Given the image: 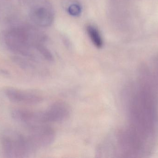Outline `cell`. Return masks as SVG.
Returning <instances> with one entry per match:
<instances>
[{
	"mask_svg": "<svg viewBox=\"0 0 158 158\" xmlns=\"http://www.w3.org/2000/svg\"><path fill=\"white\" fill-rule=\"evenodd\" d=\"M82 11L81 6L79 3L74 2L70 4L67 8V12L71 16L78 17Z\"/></svg>",
	"mask_w": 158,
	"mask_h": 158,
	"instance_id": "8",
	"label": "cell"
},
{
	"mask_svg": "<svg viewBox=\"0 0 158 158\" xmlns=\"http://www.w3.org/2000/svg\"><path fill=\"white\" fill-rule=\"evenodd\" d=\"M30 17L31 21L37 26L45 28L52 24L54 14L49 3H43L38 4L31 8Z\"/></svg>",
	"mask_w": 158,
	"mask_h": 158,
	"instance_id": "5",
	"label": "cell"
},
{
	"mask_svg": "<svg viewBox=\"0 0 158 158\" xmlns=\"http://www.w3.org/2000/svg\"><path fill=\"white\" fill-rule=\"evenodd\" d=\"M69 114V107L62 102L54 103L44 111L33 112L18 109L12 112V117L15 120L32 129L48 123L63 121L68 117Z\"/></svg>",
	"mask_w": 158,
	"mask_h": 158,
	"instance_id": "2",
	"label": "cell"
},
{
	"mask_svg": "<svg viewBox=\"0 0 158 158\" xmlns=\"http://www.w3.org/2000/svg\"><path fill=\"white\" fill-rule=\"evenodd\" d=\"M86 32L91 42L96 48H102L104 45L103 38L97 28L92 25H88L86 28Z\"/></svg>",
	"mask_w": 158,
	"mask_h": 158,
	"instance_id": "7",
	"label": "cell"
},
{
	"mask_svg": "<svg viewBox=\"0 0 158 158\" xmlns=\"http://www.w3.org/2000/svg\"><path fill=\"white\" fill-rule=\"evenodd\" d=\"M1 143L6 157H24L31 150L37 147L32 137L28 139L19 133L6 131L1 138Z\"/></svg>",
	"mask_w": 158,
	"mask_h": 158,
	"instance_id": "4",
	"label": "cell"
},
{
	"mask_svg": "<svg viewBox=\"0 0 158 158\" xmlns=\"http://www.w3.org/2000/svg\"><path fill=\"white\" fill-rule=\"evenodd\" d=\"M5 94L9 100L14 103L36 104L41 102V96L37 94L14 88H7Z\"/></svg>",
	"mask_w": 158,
	"mask_h": 158,
	"instance_id": "6",
	"label": "cell"
},
{
	"mask_svg": "<svg viewBox=\"0 0 158 158\" xmlns=\"http://www.w3.org/2000/svg\"><path fill=\"white\" fill-rule=\"evenodd\" d=\"M158 91L153 81L143 80L132 98L130 127L123 134L128 146L140 150L154 136L158 121Z\"/></svg>",
	"mask_w": 158,
	"mask_h": 158,
	"instance_id": "1",
	"label": "cell"
},
{
	"mask_svg": "<svg viewBox=\"0 0 158 158\" xmlns=\"http://www.w3.org/2000/svg\"><path fill=\"white\" fill-rule=\"evenodd\" d=\"M43 37L30 27L15 28L9 30L5 36V42L8 48L24 56L31 57L30 48L37 46Z\"/></svg>",
	"mask_w": 158,
	"mask_h": 158,
	"instance_id": "3",
	"label": "cell"
}]
</instances>
